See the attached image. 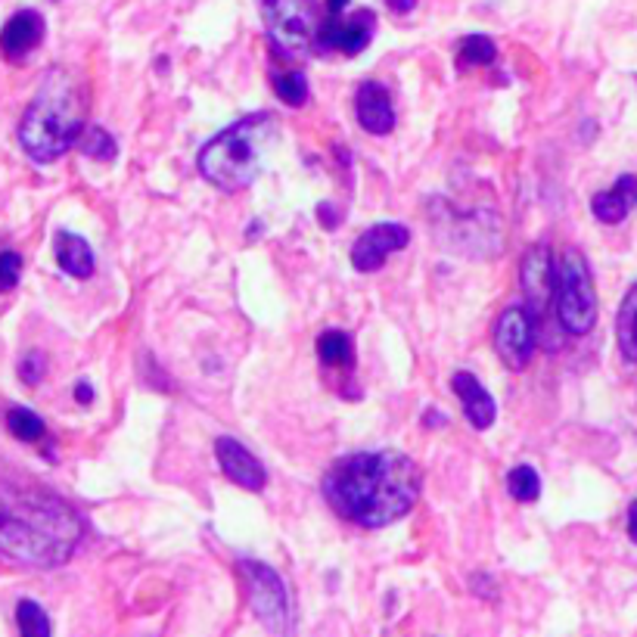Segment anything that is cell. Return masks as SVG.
Wrapping results in <instances>:
<instances>
[{"label":"cell","mask_w":637,"mask_h":637,"mask_svg":"<svg viewBox=\"0 0 637 637\" xmlns=\"http://www.w3.org/2000/svg\"><path fill=\"white\" fill-rule=\"evenodd\" d=\"M321 491L342 519L364 529H383L414 510L423 473L408 454L358 451L333 463Z\"/></svg>","instance_id":"obj_1"},{"label":"cell","mask_w":637,"mask_h":637,"mask_svg":"<svg viewBox=\"0 0 637 637\" xmlns=\"http://www.w3.org/2000/svg\"><path fill=\"white\" fill-rule=\"evenodd\" d=\"M84 541L78 510L38 485L0 488V557L28 569H56Z\"/></svg>","instance_id":"obj_2"},{"label":"cell","mask_w":637,"mask_h":637,"mask_svg":"<svg viewBox=\"0 0 637 637\" xmlns=\"http://www.w3.org/2000/svg\"><path fill=\"white\" fill-rule=\"evenodd\" d=\"M88 122V88L69 69H50L19 122V147L41 165L56 162L81 140Z\"/></svg>","instance_id":"obj_3"},{"label":"cell","mask_w":637,"mask_h":637,"mask_svg":"<svg viewBox=\"0 0 637 637\" xmlns=\"http://www.w3.org/2000/svg\"><path fill=\"white\" fill-rule=\"evenodd\" d=\"M274 131L277 122L268 112H252L234 122L199 150V175L224 193L252 187L258 171H262V150L271 143Z\"/></svg>","instance_id":"obj_4"},{"label":"cell","mask_w":637,"mask_h":637,"mask_svg":"<svg viewBox=\"0 0 637 637\" xmlns=\"http://www.w3.org/2000/svg\"><path fill=\"white\" fill-rule=\"evenodd\" d=\"M557 317L569 336H588L597 324V289L585 255L566 249L557 262Z\"/></svg>","instance_id":"obj_5"},{"label":"cell","mask_w":637,"mask_h":637,"mask_svg":"<svg viewBox=\"0 0 637 637\" xmlns=\"http://www.w3.org/2000/svg\"><path fill=\"white\" fill-rule=\"evenodd\" d=\"M258 7L274 50L286 60H305L321 32L314 0H258Z\"/></svg>","instance_id":"obj_6"},{"label":"cell","mask_w":637,"mask_h":637,"mask_svg":"<svg viewBox=\"0 0 637 637\" xmlns=\"http://www.w3.org/2000/svg\"><path fill=\"white\" fill-rule=\"evenodd\" d=\"M240 572H243L246 597L255 619L271 634L293 631V610H289V591L283 585V578L258 560H240Z\"/></svg>","instance_id":"obj_7"},{"label":"cell","mask_w":637,"mask_h":637,"mask_svg":"<svg viewBox=\"0 0 637 637\" xmlns=\"http://www.w3.org/2000/svg\"><path fill=\"white\" fill-rule=\"evenodd\" d=\"M535 314L526 305H513L501 311L495 324V352L510 370H523L532 361L535 352Z\"/></svg>","instance_id":"obj_8"},{"label":"cell","mask_w":637,"mask_h":637,"mask_svg":"<svg viewBox=\"0 0 637 637\" xmlns=\"http://www.w3.org/2000/svg\"><path fill=\"white\" fill-rule=\"evenodd\" d=\"M373 28H376V16L370 10H355L349 19H339V16H327L321 22V32H317L314 50H339L345 56H358L370 38H373Z\"/></svg>","instance_id":"obj_9"},{"label":"cell","mask_w":637,"mask_h":637,"mask_svg":"<svg viewBox=\"0 0 637 637\" xmlns=\"http://www.w3.org/2000/svg\"><path fill=\"white\" fill-rule=\"evenodd\" d=\"M411 243V230L404 224H376L358 237V243L352 246V265L361 274L380 271L386 265L389 252H398Z\"/></svg>","instance_id":"obj_10"},{"label":"cell","mask_w":637,"mask_h":637,"mask_svg":"<svg viewBox=\"0 0 637 637\" xmlns=\"http://www.w3.org/2000/svg\"><path fill=\"white\" fill-rule=\"evenodd\" d=\"M519 283H523L526 293V308L535 314V321L541 317V311L547 308L550 296L557 289V265L550 262V249L547 246H532L519 265Z\"/></svg>","instance_id":"obj_11"},{"label":"cell","mask_w":637,"mask_h":637,"mask_svg":"<svg viewBox=\"0 0 637 637\" xmlns=\"http://www.w3.org/2000/svg\"><path fill=\"white\" fill-rule=\"evenodd\" d=\"M215 457H218V467L221 473L246 488V491H262L265 482H268V473L262 467V460H258L246 445H240L237 439H230V436H218L215 439Z\"/></svg>","instance_id":"obj_12"},{"label":"cell","mask_w":637,"mask_h":637,"mask_svg":"<svg viewBox=\"0 0 637 637\" xmlns=\"http://www.w3.org/2000/svg\"><path fill=\"white\" fill-rule=\"evenodd\" d=\"M451 389L454 395L460 398L463 404V414H467V420L476 426V429H488L491 423H495L498 417V404L495 398H491V392L476 380V376L470 370H457L451 376Z\"/></svg>","instance_id":"obj_13"},{"label":"cell","mask_w":637,"mask_h":637,"mask_svg":"<svg viewBox=\"0 0 637 637\" xmlns=\"http://www.w3.org/2000/svg\"><path fill=\"white\" fill-rule=\"evenodd\" d=\"M355 112H358V122L364 131L370 134H389L395 128V106H392V97L389 91L383 88V84L376 81H367L358 88V97H355Z\"/></svg>","instance_id":"obj_14"},{"label":"cell","mask_w":637,"mask_h":637,"mask_svg":"<svg viewBox=\"0 0 637 637\" xmlns=\"http://www.w3.org/2000/svg\"><path fill=\"white\" fill-rule=\"evenodd\" d=\"M44 32H47V25H44L41 13L19 10L4 25V32H0V53H4L7 60H22V56H28L41 44Z\"/></svg>","instance_id":"obj_15"},{"label":"cell","mask_w":637,"mask_h":637,"mask_svg":"<svg viewBox=\"0 0 637 637\" xmlns=\"http://www.w3.org/2000/svg\"><path fill=\"white\" fill-rule=\"evenodd\" d=\"M634 202H637V178L622 175L610 190H603L591 199V212L603 224H619V221H625Z\"/></svg>","instance_id":"obj_16"},{"label":"cell","mask_w":637,"mask_h":637,"mask_svg":"<svg viewBox=\"0 0 637 637\" xmlns=\"http://www.w3.org/2000/svg\"><path fill=\"white\" fill-rule=\"evenodd\" d=\"M56 262H60V268L69 274V277H78V280H88L94 274V249L88 246V240L78 237V234H69V230H60L56 234Z\"/></svg>","instance_id":"obj_17"},{"label":"cell","mask_w":637,"mask_h":637,"mask_svg":"<svg viewBox=\"0 0 637 637\" xmlns=\"http://www.w3.org/2000/svg\"><path fill=\"white\" fill-rule=\"evenodd\" d=\"M616 339H619V352L637 364V280L628 289V296L619 308L616 317Z\"/></svg>","instance_id":"obj_18"},{"label":"cell","mask_w":637,"mask_h":637,"mask_svg":"<svg viewBox=\"0 0 637 637\" xmlns=\"http://www.w3.org/2000/svg\"><path fill=\"white\" fill-rule=\"evenodd\" d=\"M317 355L330 367H352L355 361V342L342 330H327L317 336Z\"/></svg>","instance_id":"obj_19"},{"label":"cell","mask_w":637,"mask_h":637,"mask_svg":"<svg viewBox=\"0 0 637 637\" xmlns=\"http://www.w3.org/2000/svg\"><path fill=\"white\" fill-rule=\"evenodd\" d=\"M495 56H498V47H495V41L485 38V35H470V38H463L460 47H457L460 69L491 66V63H495Z\"/></svg>","instance_id":"obj_20"},{"label":"cell","mask_w":637,"mask_h":637,"mask_svg":"<svg viewBox=\"0 0 637 637\" xmlns=\"http://www.w3.org/2000/svg\"><path fill=\"white\" fill-rule=\"evenodd\" d=\"M7 429H10V436H16L19 442H41L47 436L44 420L28 408H10L7 411Z\"/></svg>","instance_id":"obj_21"},{"label":"cell","mask_w":637,"mask_h":637,"mask_svg":"<svg viewBox=\"0 0 637 637\" xmlns=\"http://www.w3.org/2000/svg\"><path fill=\"white\" fill-rule=\"evenodd\" d=\"M16 625L28 637H47L53 631L47 613L41 610V603H35V600H19L16 603Z\"/></svg>","instance_id":"obj_22"},{"label":"cell","mask_w":637,"mask_h":637,"mask_svg":"<svg viewBox=\"0 0 637 637\" xmlns=\"http://www.w3.org/2000/svg\"><path fill=\"white\" fill-rule=\"evenodd\" d=\"M507 491H510L513 501H523V504L538 501V495H541V479H538V473H535L532 467H513V470L507 473Z\"/></svg>","instance_id":"obj_23"},{"label":"cell","mask_w":637,"mask_h":637,"mask_svg":"<svg viewBox=\"0 0 637 637\" xmlns=\"http://www.w3.org/2000/svg\"><path fill=\"white\" fill-rule=\"evenodd\" d=\"M274 94L286 103V106H302L308 100V78L296 69L289 72H277L274 75Z\"/></svg>","instance_id":"obj_24"},{"label":"cell","mask_w":637,"mask_h":637,"mask_svg":"<svg viewBox=\"0 0 637 637\" xmlns=\"http://www.w3.org/2000/svg\"><path fill=\"white\" fill-rule=\"evenodd\" d=\"M81 150L84 156H91L97 162H112L119 147H115V137L103 128H91L88 134H81Z\"/></svg>","instance_id":"obj_25"},{"label":"cell","mask_w":637,"mask_h":637,"mask_svg":"<svg viewBox=\"0 0 637 637\" xmlns=\"http://www.w3.org/2000/svg\"><path fill=\"white\" fill-rule=\"evenodd\" d=\"M22 277V255L19 252H0V293H10L19 286Z\"/></svg>","instance_id":"obj_26"},{"label":"cell","mask_w":637,"mask_h":637,"mask_svg":"<svg viewBox=\"0 0 637 637\" xmlns=\"http://www.w3.org/2000/svg\"><path fill=\"white\" fill-rule=\"evenodd\" d=\"M44 373H47V358H44V352H28V355L19 361V376H22L25 386H38V383L44 380Z\"/></svg>","instance_id":"obj_27"},{"label":"cell","mask_w":637,"mask_h":637,"mask_svg":"<svg viewBox=\"0 0 637 637\" xmlns=\"http://www.w3.org/2000/svg\"><path fill=\"white\" fill-rule=\"evenodd\" d=\"M75 398H78V404H91V401H94V386L81 380V383L75 386Z\"/></svg>","instance_id":"obj_28"},{"label":"cell","mask_w":637,"mask_h":637,"mask_svg":"<svg viewBox=\"0 0 637 637\" xmlns=\"http://www.w3.org/2000/svg\"><path fill=\"white\" fill-rule=\"evenodd\" d=\"M628 538L637 544V501H631L628 507Z\"/></svg>","instance_id":"obj_29"},{"label":"cell","mask_w":637,"mask_h":637,"mask_svg":"<svg viewBox=\"0 0 637 637\" xmlns=\"http://www.w3.org/2000/svg\"><path fill=\"white\" fill-rule=\"evenodd\" d=\"M386 7L395 13H411L417 7V0H386Z\"/></svg>","instance_id":"obj_30"},{"label":"cell","mask_w":637,"mask_h":637,"mask_svg":"<svg viewBox=\"0 0 637 637\" xmlns=\"http://www.w3.org/2000/svg\"><path fill=\"white\" fill-rule=\"evenodd\" d=\"M333 212H336V209L330 206V202H324V206L317 209V218H324V224H327V227H336V221H339V218H336Z\"/></svg>","instance_id":"obj_31"},{"label":"cell","mask_w":637,"mask_h":637,"mask_svg":"<svg viewBox=\"0 0 637 637\" xmlns=\"http://www.w3.org/2000/svg\"><path fill=\"white\" fill-rule=\"evenodd\" d=\"M345 7H349V0H327V10H330V16H339Z\"/></svg>","instance_id":"obj_32"}]
</instances>
